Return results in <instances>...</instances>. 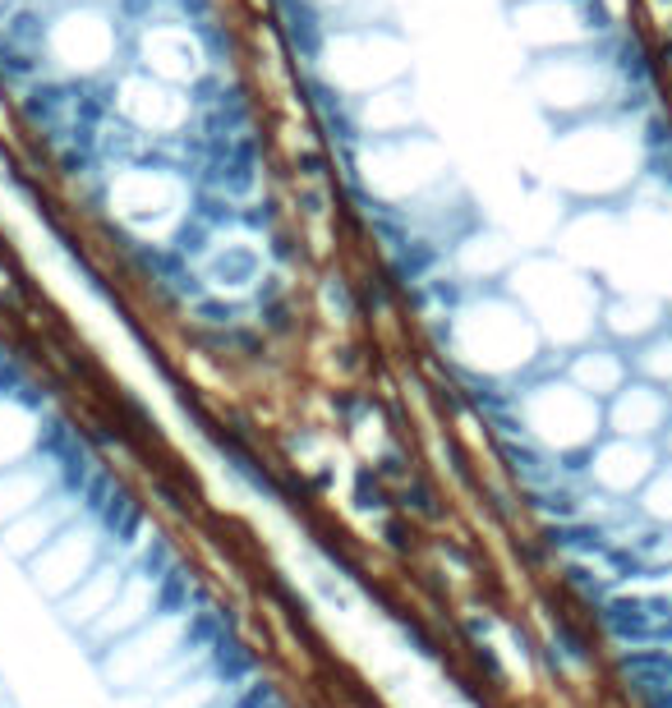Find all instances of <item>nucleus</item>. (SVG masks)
<instances>
[{"label": "nucleus", "instance_id": "1", "mask_svg": "<svg viewBox=\"0 0 672 708\" xmlns=\"http://www.w3.org/2000/svg\"><path fill=\"white\" fill-rule=\"evenodd\" d=\"M111 207L121 212V222L134 226V230H166L180 222V203H185V180L170 175L152 162H139V166H125L111 175Z\"/></svg>", "mask_w": 672, "mask_h": 708}, {"label": "nucleus", "instance_id": "2", "mask_svg": "<svg viewBox=\"0 0 672 708\" xmlns=\"http://www.w3.org/2000/svg\"><path fill=\"white\" fill-rule=\"evenodd\" d=\"M47 47H51L55 61H65L74 74H84V78L102 74L111 65V55L121 51V42H115V24L106 14H98V10H69V14H61L51 24V33H47Z\"/></svg>", "mask_w": 672, "mask_h": 708}, {"label": "nucleus", "instance_id": "3", "mask_svg": "<svg viewBox=\"0 0 672 708\" xmlns=\"http://www.w3.org/2000/svg\"><path fill=\"white\" fill-rule=\"evenodd\" d=\"M102 561V539H98V529H79V524H65L61 534H55L42 553H37L28 566H33V580L47 589V594L55 598H65L74 594L88 576H92V566Z\"/></svg>", "mask_w": 672, "mask_h": 708}, {"label": "nucleus", "instance_id": "4", "mask_svg": "<svg viewBox=\"0 0 672 708\" xmlns=\"http://www.w3.org/2000/svg\"><path fill=\"white\" fill-rule=\"evenodd\" d=\"M139 61L152 69V78H162V84H199L207 69L203 42L189 24H152L139 37Z\"/></svg>", "mask_w": 672, "mask_h": 708}, {"label": "nucleus", "instance_id": "5", "mask_svg": "<svg viewBox=\"0 0 672 708\" xmlns=\"http://www.w3.org/2000/svg\"><path fill=\"white\" fill-rule=\"evenodd\" d=\"M612 432L631 442L659 438L663 428H672V391H663L659 382H626L618 396H612Z\"/></svg>", "mask_w": 672, "mask_h": 708}, {"label": "nucleus", "instance_id": "6", "mask_svg": "<svg viewBox=\"0 0 672 708\" xmlns=\"http://www.w3.org/2000/svg\"><path fill=\"white\" fill-rule=\"evenodd\" d=\"M589 475L599 479V488H608V493H631V488H641L655 479V451H649L645 442H631V438H618L608 446H594L589 456Z\"/></svg>", "mask_w": 672, "mask_h": 708}, {"label": "nucleus", "instance_id": "7", "mask_svg": "<svg viewBox=\"0 0 672 708\" xmlns=\"http://www.w3.org/2000/svg\"><path fill=\"white\" fill-rule=\"evenodd\" d=\"M125 580H129V570L121 561H98V566H92V576L74 589V594L61 598L65 621L69 625H88V631H92V625L106 617V607L115 603V594L125 589Z\"/></svg>", "mask_w": 672, "mask_h": 708}, {"label": "nucleus", "instance_id": "8", "mask_svg": "<svg viewBox=\"0 0 672 708\" xmlns=\"http://www.w3.org/2000/svg\"><path fill=\"white\" fill-rule=\"evenodd\" d=\"M631 378V359L622 350H612V345H599V350H581L571 359V382L585 391V396L594 401H604V396H618V391L626 387Z\"/></svg>", "mask_w": 672, "mask_h": 708}, {"label": "nucleus", "instance_id": "9", "mask_svg": "<svg viewBox=\"0 0 672 708\" xmlns=\"http://www.w3.org/2000/svg\"><path fill=\"white\" fill-rule=\"evenodd\" d=\"M207 286L213 290H230V294H240L249 290L254 281H263V258H258V249L254 244H244V240H221L213 244V253H207Z\"/></svg>", "mask_w": 672, "mask_h": 708}, {"label": "nucleus", "instance_id": "10", "mask_svg": "<svg viewBox=\"0 0 672 708\" xmlns=\"http://www.w3.org/2000/svg\"><path fill=\"white\" fill-rule=\"evenodd\" d=\"M608 331H618V337H649V331H659V318H655V308H649L645 300H622V304H612L608 308Z\"/></svg>", "mask_w": 672, "mask_h": 708}]
</instances>
